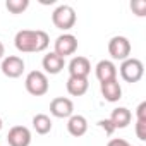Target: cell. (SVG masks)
<instances>
[{
    "instance_id": "obj_12",
    "label": "cell",
    "mask_w": 146,
    "mask_h": 146,
    "mask_svg": "<svg viewBox=\"0 0 146 146\" xmlns=\"http://www.w3.org/2000/svg\"><path fill=\"white\" fill-rule=\"evenodd\" d=\"M67 131L70 136L74 137H81L86 134L88 131V120L84 115H70L67 120Z\"/></svg>"
},
{
    "instance_id": "obj_25",
    "label": "cell",
    "mask_w": 146,
    "mask_h": 146,
    "mask_svg": "<svg viewBox=\"0 0 146 146\" xmlns=\"http://www.w3.org/2000/svg\"><path fill=\"white\" fill-rule=\"evenodd\" d=\"M2 125H4V122H2V117H0V131H2Z\"/></svg>"
},
{
    "instance_id": "obj_5",
    "label": "cell",
    "mask_w": 146,
    "mask_h": 146,
    "mask_svg": "<svg viewBox=\"0 0 146 146\" xmlns=\"http://www.w3.org/2000/svg\"><path fill=\"white\" fill-rule=\"evenodd\" d=\"M108 53L115 60H125L131 55V41L125 36H113L108 41Z\"/></svg>"
},
{
    "instance_id": "obj_17",
    "label": "cell",
    "mask_w": 146,
    "mask_h": 146,
    "mask_svg": "<svg viewBox=\"0 0 146 146\" xmlns=\"http://www.w3.org/2000/svg\"><path fill=\"white\" fill-rule=\"evenodd\" d=\"M33 129L38 134H48L52 131V120L45 113H36L33 117Z\"/></svg>"
},
{
    "instance_id": "obj_20",
    "label": "cell",
    "mask_w": 146,
    "mask_h": 146,
    "mask_svg": "<svg viewBox=\"0 0 146 146\" xmlns=\"http://www.w3.org/2000/svg\"><path fill=\"white\" fill-rule=\"evenodd\" d=\"M136 136L141 141H146V122L136 120Z\"/></svg>"
},
{
    "instance_id": "obj_24",
    "label": "cell",
    "mask_w": 146,
    "mask_h": 146,
    "mask_svg": "<svg viewBox=\"0 0 146 146\" xmlns=\"http://www.w3.org/2000/svg\"><path fill=\"white\" fill-rule=\"evenodd\" d=\"M4 55H5V46H4V43L0 41V60L4 58Z\"/></svg>"
},
{
    "instance_id": "obj_8",
    "label": "cell",
    "mask_w": 146,
    "mask_h": 146,
    "mask_svg": "<svg viewBox=\"0 0 146 146\" xmlns=\"http://www.w3.org/2000/svg\"><path fill=\"white\" fill-rule=\"evenodd\" d=\"M2 72L4 76L11 78V79H16L19 76H23L24 72V60L17 55H9V57H4L2 60Z\"/></svg>"
},
{
    "instance_id": "obj_23",
    "label": "cell",
    "mask_w": 146,
    "mask_h": 146,
    "mask_svg": "<svg viewBox=\"0 0 146 146\" xmlns=\"http://www.w3.org/2000/svg\"><path fill=\"white\" fill-rule=\"evenodd\" d=\"M107 146H131V144L125 139H122V137H115V139H110Z\"/></svg>"
},
{
    "instance_id": "obj_16",
    "label": "cell",
    "mask_w": 146,
    "mask_h": 146,
    "mask_svg": "<svg viewBox=\"0 0 146 146\" xmlns=\"http://www.w3.org/2000/svg\"><path fill=\"white\" fill-rule=\"evenodd\" d=\"M65 86H67L69 95H72V96H83L88 91L90 83H88V78H74V76H69Z\"/></svg>"
},
{
    "instance_id": "obj_4",
    "label": "cell",
    "mask_w": 146,
    "mask_h": 146,
    "mask_svg": "<svg viewBox=\"0 0 146 146\" xmlns=\"http://www.w3.org/2000/svg\"><path fill=\"white\" fill-rule=\"evenodd\" d=\"M144 74V65L139 58H125L120 64V76L125 83H137Z\"/></svg>"
},
{
    "instance_id": "obj_9",
    "label": "cell",
    "mask_w": 146,
    "mask_h": 146,
    "mask_svg": "<svg viewBox=\"0 0 146 146\" xmlns=\"http://www.w3.org/2000/svg\"><path fill=\"white\" fill-rule=\"evenodd\" d=\"M9 146H29L31 144V131L24 125H14L7 134Z\"/></svg>"
},
{
    "instance_id": "obj_19",
    "label": "cell",
    "mask_w": 146,
    "mask_h": 146,
    "mask_svg": "<svg viewBox=\"0 0 146 146\" xmlns=\"http://www.w3.org/2000/svg\"><path fill=\"white\" fill-rule=\"evenodd\" d=\"M131 9L139 17L146 16V2H144V0H132V2H131Z\"/></svg>"
},
{
    "instance_id": "obj_3",
    "label": "cell",
    "mask_w": 146,
    "mask_h": 146,
    "mask_svg": "<svg viewBox=\"0 0 146 146\" xmlns=\"http://www.w3.org/2000/svg\"><path fill=\"white\" fill-rule=\"evenodd\" d=\"M24 86H26L29 95L43 96L48 91V78H46L45 72H41V70H31L29 74L26 76Z\"/></svg>"
},
{
    "instance_id": "obj_1",
    "label": "cell",
    "mask_w": 146,
    "mask_h": 146,
    "mask_svg": "<svg viewBox=\"0 0 146 146\" xmlns=\"http://www.w3.org/2000/svg\"><path fill=\"white\" fill-rule=\"evenodd\" d=\"M50 38L45 31L41 29H21L17 31L14 38V45L19 52L23 53H35V52H43L48 48Z\"/></svg>"
},
{
    "instance_id": "obj_11",
    "label": "cell",
    "mask_w": 146,
    "mask_h": 146,
    "mask_svg": "<svg viewBox=\"0 0 146 146\" xmlns=\"http://www.w3.org/2000/svg\"><path fill=\"white\" fill-rule=\"evenodd\" d=\"M91 72V64L86 57H74L69 62V74L74 78H88V74Z\"/></svg>"
},
{
    "instance_id": "obj_10",
    "label": "cell",
    "mask_w": 146,
    "mask_h": 146,
    "mask_svg": "<svg viewBox=\"0 0 146 146\" xmlns=\"http://www.w3.org/2000/svg\"><path fill=\"white\" fill-rule=\"evenodd\" d=\"M95 74L100 83L113 81V79H117V67L112 60H100L95 67Z\"/></svg>"
},
{
    "instance_id": "obj_15",
    "label": "cell",
    "mask_w": 146,
    "mask_h": 146,
    "mask_svg": "<svg viewBox=\"0 0 146 146\" xmlns=\"http://www.w3.org/2000/svg\"><path fill=\"white\" fill-rule=\"evenodd\" d=\"M131 119H132V113L129 108L125 107H119V108H113L112 113H110V122L113 125V129H124L131 124Z\"/></svg>"
},
{
    "instance_id": "obj_2",
    "label": "cell",
    "mask_w": 146,
    "mask_h": 146,
    "mask_svg": "<svg viewBox=\"0 0 146 146\" xmlns=\"http://www.w3.org/2000/svg\"><path fill=\"white\" fill-rule=\"evenodd\" d=\"M52 23L55 24V28L67 31L76 24V11L67 4H62L52 12Z\"/></svg>"
},
{
    "instance_id": "obj_7",
    "label": "cell",
    "mask_w": 146,
    "mask_h": 146,
    "mask_svg": "<svg viewBox=\"0 0 146 146\" xmlns=\"http://www.w3.org/2000/svg\"><path fill=\"white\" fill-rule=\"evenodd\" d=\"M50 113L57 119H69L70 115H74V103L65 96L53 98L50 103Z\"/></svg>"
},
{
    "instance_id": "obj_13",
    "label": "cell",
    "mask_w": 146,
    "mask_h": 146,
    "mask_svg": "<svg viewBox=\"0 0 146 146\" xmlns=\"http://www.w3.org/2000/svg\"><path fill=\"white\" fill-rule=\"evenodd\" d=\"M41 65H43L45 72H48V74H58L65 65V60H64V57L57 55L55 52H50V53H46L43 57Z\"/></svg>"
},
{
    "instance_id": "obj_21",
    "label": "cell",
    "mask_w": 146,
    "mask_h": 146,
    "mask_svg": "<svg viewBox=\"0 0 146 146\" xmlns=\"http://www.w3.org/2000/svg\"><path fill=\"white\" fill-rule=\"evenodd\" d=\"M136 117L141 122H146V102H141L136 108Z\"/></svg>"
},
{
    "instance_id": "obj_22",
    "label": "cell",
    "mask_w": 146,
    "mask_h": 146,
    "mask_svg": "<svg viewBox=\"0 0 146 146\" xmlns=\"http://www.w3.org/2000/svg\"><path fill=\"white\" fill-rule=\"evenodd\" d=\"M98 124H100V127H103V129H105V132H107L108 136H110V134H113V131H115V129H113V125H112V122H110L108 119H105V120H100Z\"/></svg>"
},
{
    "instance_id": "obj_18",
    "label": "cell",
    "mask_w": 146,
    "mask_h": 146,
    "mask_svg": "<svg viewBox=\"0 0 146 146\" xmlns=\"http://www.w3.org/2000/svg\"><path fill=\"white\" fill-rule=\"evenodd\" d=\"M5 7L12 14H21V12H24L29 7V0H7Z\"/></svg>"
},
{
    "instance_id": "obj_14",
    "label": "cell",
    "mask_w": 146,
    "mask_h": 146,
    "mask_svg": "<svg viewBox=\"0 0 146 146\" xmlns=\"http://www.w3.org/2000/svg\"><path fill=\"white\" fill-rule=\"evenodd\" d=\"M100 90H102V95L107 102L110 103H115L122 98V88L119 84L117 79L113 81H107V83H100Z\"/></svg>"
},
{
    "instance_id": "obj_6",
    "label": "cell",
    "mask_w": 146,
    "mask_h": 146,
    "mask_svg": "<svg viewBox=\"0 0 146 146\" xmlns=\"http://www.w3.org/2000/svg\"><path fill=\"white\" fill-rule=\"evenodd\" d=\"M78 50V38L70 33H64L60 35L55 43H53V52L60 57H67V55H72Z\"/></svg>"
}]
</instances>
